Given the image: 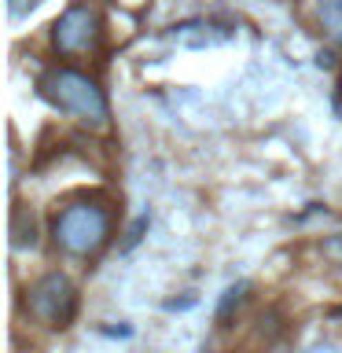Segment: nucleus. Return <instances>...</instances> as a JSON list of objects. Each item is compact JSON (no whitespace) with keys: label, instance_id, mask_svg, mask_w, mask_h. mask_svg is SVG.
Segmentation results:
<instances>
[{"label":"nucleus","instance_id":"1","mask_svg":"<svg viewBox=\"0 0 342 353\" xmlns=\"http://www.w3.org/2000/svg\"><path fill=\"white\" fill-rule=\"evenodd\" d=\"M41 96L48 99L52 107H59L63 114H74L88 121V125H103L110 118L107 110V96L88 74L70 70V66H55L41 77Z\"/></svg>","mask_w":342,"mask_h":353},{"label":"nucleus","instance_id":"2","mask_svg":"<svg viewBox=\"0 0 342 353\" xmlns=\"http://www.w3.org/2000/svg\"><path fill=\"white\" fill-rule=\"evenodd\" d=\"M52 239L70 258H88L110 239V214L96 203H70L55 214Z\"/></svg>","mask_w":342,"mask_h":353},{"label":"nucleus","instance_id":"3","mask_svg":"<svg viewBox=\"0 0 342 353\" xmlns=\"http://www.w3.org/2000/svg\"><path fill=\"white\" fill-rule=\"evenodd\" d=\"M26 309L44 327H70L77 313V287L70 283V276L48 272L26 291Z\"/></svg>","mask_w":342,"mask_h":353},{"label":"nucleus","instance_id":"4","mask_svg":"<svg viewBox=\"0 0 342 353\" xmlns=\"http://www.w3.org/2000/svg\"><path fill=\"white\" fill-rule=\"evenodd\" d=\"M96 33H99V19L88 4H74L66 8L52 26V44L66 55H77V52H88L96 44Z\"/></svg>","mask_w":342,"mask_h":353},{"label":"nucleus","instance_id":"5","mask_svg":"<svg viewBox=\"0 0 342 353\" xmlns=\"http://www.w3.org/2000/svg\"><path fill=\"white\" fill-rule=\"evenodd\" d=\"M177 48H192V52H203V48H221V44H228L236 37V26L225 19H188V22H177V26L165 33Z\"/></svg>","mask_w":342,"mask_h":353},{"label":"nucleus","instance_id":"6","mask_svg":"<svg viewBox=\"0 0 342 353\" xmlns=\"http://www.w3.org/2000/svg\"><path fill=\"white\" fill-rule=\"evenodd\" d=\"M316 15H320V26L328 30V37L342 44V0H320Z\"/></svg>","mask_w":342,"mask_h":353},{"label":"nucleus","instance_id":"7","mask_svg":"<svg viewBox=\"0 0 342 353\" xmlns=\"http://www.w3.org/2000/svg\"><path fill=\"white\" fill-rule=\"evenodd\" d=\"M250 291V283H232L228 291H225V298H221V305H217V320H228L232 316V309H239V302H243V294Z\"/></svg>","mask_w":342,"mask_h":353},{"label":"nucleus","instance_id":"8","mask_svg":"<svg viewBox=\"0 0 342 353\" xmlns=\"http://www.w3.org/2000/svg\"><path fill=\"white\" fill-rule=\"evenodd\" d=\"M320 250H324V258L342 265V232H339V236H331V239H324V247H320Z\"/></svg>","mask_w":342,"mask_h":353},{"label":"nucleus","instance_id":"9","mask_svg":"<svg viewBox=\"0 0 342 353\" xmlns=\"http://www.w3.org/2000/svg\"><path fill=\"white\" fill-rule=\"evenodd\" d=\"M37 4H41V0H11V4H8V11H11V19H22L26 11H33Z\"/></svg>","mask_w":342,"mask_h":353},{"label":"nucleus","instance_id":"10","mask_svg":"<svg viewBox=\"0 0 342 353\" xmlns=\"http://www.w3.org/2000/svg\"><path fill=\"white\" fill-rule=\"evenodd\" d=\"M305 353H342V346H335V342H316V346H309Z\"/></svg>","mask_w":342,"mask_h":353},{"label":"nucleus","instance_id":"11","mask_svg":"<svg viewBox=\"0 0 342 353\" xmlns=\"http://www.w3.org/2000/svg\"><path fill=\"white\" fill-rule=\"evenodd\" d=\"M272 353H283V350H272Z\"/></svg>","mask_w":342,"mask_h":353}]
</instances>
